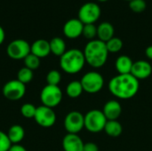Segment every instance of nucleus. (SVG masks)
<instances>
[{"mask_svg":"<svg viewBox=\"0 0 152 151\" xmlns=\"http://www.w3.org/2000/svg\"><path fill=\"white\" fill-rule=\"evenodd\" d=\"M140 88V82L132 74H118L109 83L110 93L118 99L128 100L134 97Z\"/></svg>","mask_w":152,"mask_h":151,"instance_id":"f257e3e1","label":"nucleus"},{"mask_svg":"<svg viewBox=\"0 0 152 151\" xmlns=\"http://www.w3.org/2000/svg\"><path fill=\"white\" fill-rule=\"evenodd\" d=\"M86 62L92 68L100 69L103 67L108 60L109 51L106 44L99 39L89 41L83 51Z\"/></svg>","mask_w":152,"mask_h":151,"instance_id":"f03ea898","label":"nucleus"},{"mask_svg":"<svg viewBox=\"0 0 152 151\" xmlns=\"http://www.w3.org/2000/svg\"><path fill=\"white\" fill-rule=\"evenodd\" d=\"M86 59L83 51L79 49L67 50L60 57V67L67 74L75 75L79 73L85 67Z\"/></svg>","mask_w":152,"mask_h":151,"instance_id":"7ed1b4c3","label":"nucleus"},{"mask_svg":"<svg viewBox=\"0 0 152 151\" xmlns=\"http://www.w3.org/2000/svg\"><path fill=\"white\" fill-rule=\"evenodd\" d=\"M107 121L102 110L92 109L85 115V128L92 133H98L104 131Z\"/></svg>","mask_w":152,"mask_h":151,"instance_id":"20e7f679","label":"nucleus"},{"mask_svg":"<svg viewBox=\"0 0 152 151\" xmlns=\"http://www.w3.org/2000/svg\"><path fill=\"white\" fill-rule=\"evenodd\" d=\"M62 92L58 85H46L40 93V101L42 105L53 109L62 101Z\"/></svg>","mask_w":152,"mask_h":151,"instance_id":"39448f33","label":"nucleus"},{"mask_svg":"<svg viewBox=\"0 0 152 151\" xmlns=\"http://www.w3.org/2000/svg\"><path fill=\"white\" fill-rule=\"evenodd\" d=\"M84 92L94 94L99 93L104 86V77L96 71H89L86 73L81 80Z\"/></svg>","mask_w":152,"mask_h":151,"instance_id":"423d86ee","label":"nucleus"},{"mask_svg":"<svg viewBox=\"0 0 152 151\" xmlns=\"http://www.w3.org/2000/svg\"><path fill=\"white\" fill-rule=\"evenodd\" d=\"M102 13L101 7L94 2L85 3L78 10L77 19L85 24H94Z\"/></svg>","mask_w":152,"mask_h":151,"instance_id":"0eeeda50","label":"nucleus"},{"mask_svg":"<svg viewBox=\"0 0 152 151\" xmlns=\"http://www.w3.org/2000/svg\"><path fill=\"white\" fill-rule=\"evenodd\" d=\"M6 53L12 60H24L30 53V44L24 39H15L9 43Z\"/></svg>","mask_w":152,"mask_h":151,"instance_id":"6e6552de","label":"nucleus"},{"mask_svg":"<svg viewBox=\"0 0 152 151\" xmlns=\"http://www.w3.org/2000/svg\"><path fill=\"white\" fill-rule=\"evenodd\" d=\"M2 93L4 98L9 101H19L22 99L26 93V85L17 79L10 80L4 85Z\"/></svg>","mask_w":152,"mask_h":151,"instance_id":"1a4fd4ad","label":"nucleus"},{"mask_svg":"<svg viewBox=\"0 0 152 151\" xmlns=\"http://www.w3.org/2000/svg\"><path fill=\"white\" fill-rule=\"evenodd\" d=\"M64 128L68 133L77 134L85 128V115L77 110L70 111L65 117Z\"/></svg>","mask_w":152,"mask_h":151,"instance_id":"9d476101","label":"nucleus"},{"mask_svg":"<svg viewBox=\"0 0 152 151\" xmlns=\"http://www.w3.org/2000/svg\"><path fill=\"white\" fill-rule=\"evenodd\" d=\"M34 119L38 125L45 128H49L55 124L56 114L53 109L41 105L37 108Z\"/></svg>","mask_w":152,"mask_h":151,"instance_id":"9b49d317","label":"nucleus"},{"mask_svg":"<svg viewBox=\"0 0 152 151\" xmlns=\"http://www.w3.org/2000/svg\"><path fill=\"white\" fill-rule=\"evenodd\" d=\"M131 74L139 81L147 79L152 74L151 64L144 60H140L133 64Z\"/></svg>","mask_w":152,"mask_h":151,"instance_id":"f8f14e48","label":"nucleus"},{"mask_svg":"<svg viewBox=\"0 0 152 151\" xmlns=\"http://www.w3.org/2000/svg\"><path fill=\"white\" fill-rule=\"evenodd\" d=\"M84 24L78 19H70L63 26V34L69 39H76L82 36Z\"/></svg>","mask_w":152,"mask_h":151,"instance_id":"ddd939ff","label":"nucleus"},{"mask_svg":"<svg viewBox=\"0 0 152 151\" xmlns=\"http://www.w3.org/2000/svg\"><path fill=\"white\" fill-rule=\"evenodd\" d=\"M84 142L78 134L67 133L62 139V148L64 151H83Z\"/></svg>","mask_w":152,"mask_h":151,"instance_id":"4468645a","label":"nucleus"},{"mask_svg":"<svg viewBox=\"0 0 152 151\" xmlns=\"http://www.w3.org/2000/svg\"><path fill=\"white\" fill-rule=\"evenodd\" d=\"M102 112L107 120H118L122 113V106L117 100H110L104 104Z\"/></svg>","mask_w":152,"mask_h":151,"instance_id":"2eb2a0df","label":"nucleus"},{"mask_svg":"<svg viewBox=\"0 0 152 151\" xmlns=\"http://www.w3.org/2000/svg\"><path fill=\"white\" fill-rule=\"evenodd\" d=\"M30 53L39 59L45 58L51 53L49 41L45 39H37L30 44Z\"/></svg>","mask_w":152,"mask_h":151,"instance_id":"dca6fc26","label":"nucleus"},{"mask_svg":"<svg viewBox=\"0 0 152 151\" xmlns=\"http://www.w3.org/2000/svg\"><path fill=\"white\" fill-rule=\"evenodd\" d=\"M114 27L111 23L104 21L97 26V36L98 39L106 43L112 37H114Z\"/></svg>","mask_w":152,"mask_h":151,"instance_id":"f3484780","label":"nucleus"},{"mask_svg":"<svg viewBox=\"0 0 152 151\" xmlns=\"http://www.w3.org/2000/svg\"><path fill=\"white\" fill-rule=\"evenodd\" d=\"M134 61L127 55H120L115 62V68L118 74H131Z\"/></svg>","mask_w":152,"mask_h":151,"instance_id":"a211bd4d","label":"nucleus"},{"mask_svg":"<svg viewBox=\"0 0 152 151\" xmlns=\"http://www.w3.org/2000/svg\"><path fill=\"white\" fill-rule=\"evenodd\" d=\"M7 135L12 144H19L24 139L25 131L21 125H13L9 128Z\"/></svg>","mask_w":152,"mask_h":151,"instance_id":"6ab92c4d","label":"nucleus"},{"mask_svg":"<svg viewBox=\"0 0 152 151\" xmlns=\"http://www.w3.org/2000/svg\"><path fill=\"white\" fill-rule=\"evenodd\" d=\"M106 134L112 138L119 137L123 133V126L118 120H108L104 127Z\"/></svg>","mask_w":152,"mask_h":151,"instance_id":"aec40b11","label":"nucleus"},{"mask_svg":"<svg viewBox=\"0 0 152 151\" xmlns=\"http://www.w3.org/2000/svg\"><path fill=\"white\" fill-rule=\"evenodd\" d=\"M50 49L51 53L54 54L55 56L61 57L67 50H66V43L65 41L59 36L53 37L50 40Z\"/></svg>","mask_w":152,"mask_h":151,"instance_id":"412c9836","label":"nucleus"},{"mask_svg":"<svg viewBox=\"0 0 152 151\" xmlns=\"http://www.w3.org/2000/svg\"><path fill=\"white\" fill-rule=\"evenodd\" d=\"M83 92H84V89H83V86L81 85V82L77 81V80L71 81L70 83L68 84V85L66 87L67 95L72 99L78 98L79 96H81Z\"/></svg>","mask_w":152,"mask_h":151,"instance_id":"4be33fe9","label":"nucleus"},{"mask_svg":"<svg viewBox=\"0 0 152 151\" xmlns=\"http://www.w3.org/2000/svg\"><path fill=\"white\" fill-rule=\"evenodd\" d=\"M33 77H34L33 70H31L26 67H23L20 69H19V71L17 73V80L21 82L24 85L30 83L32 81Z\"/></svg>","mask_w":152,"mask_h":151,"instance_id":"5701e85b","label":"nucleus"},{"mask_svg":"<svg viewBox=\"0 0 152 151\" xmlns=\"http://www.w3.org/2000/svg\"><path fill=\"white\" fill-rule=\"evenodd\" d=\"M105 44H106L107 49L110 53H117L120 52L122 50L123 44H124L123 41L119 37H116V36L112 37Z\"/></svg>","mask_w":152,"mask_h":151,"instance_id":"b1692460","label":"nucleus"},{"mask_svg":"<svg viewBox=\"0 0 152 151\" xmlns=\"http://www.w3.org/2000/svg\"><path fill=\"white\" fill-rule=\"evenodd\" d=\"M24 61V67L31 69V70H36L37 69L39 68L40 66V59L38 57H37L36 55L32 54L31 53L23 60Z\"/></svg>","mask_w":152,"mask_h":151,"instance_id":"393cba45","label":"nucleus"},{"mask_svg":"<svg viewBox=\"0 0 152 151\" xmlns=\"http://www.w3.org/2000/svg\"><path fill=\"white\" fill-rule=\"evenodd\" d=\"M61 80V74L59 70L52 69L46 75V83L50 85H59Z\"/></svg>","mask_w":152,"mask_h":151,"instance_id":"a878e982","label":"nucleus"},{"mask_svg":"<svg viewBox=\"0 0 152 151\" xmlns=\"http://www.w3.org/2000/svg\"><path fill=\"white\" fill-rule=\"evenodd\" d=\"M82 36L89 41L94 40L95 36H97V27L94 24H85Z\"/></svg>","mask_w":152,"mask_h":151,"instance_id":"bb28decb","label":"nucleus"},{"mask_svg":"<svg viewBox=\"0 0 152 151\" xmlns=\"http://www.w3.org/2000/svg\"><path fill=\"white\" fill-rule=\"evenodd\" d=\"M37 108L32 103H24L20 108V113L25 118H34Z\"/></svg>","mask_w":152,"mask_h":151,"instance_id":"cd10ccee","label":"nucleus"},{"mask_svg":"<svg viewBox=\"0 0 152 151\" xmlns=\"http://www.w3.org/2000/svg\"><path fill=\"white\" fill-rule=\"evenodd\" d=\"M129 7L134 12L141 13L146 9L147 4L145 0H132L129 2Z\"/></svg>","mask_w":152,"mask_h":151,"instance_id":"c85d7f7f","label":"nucleus"},{"mask_svg":"<svg viewBox=\"0 0 152 151\" xmlns=\"http://www.w3.org/2000/svg\"><path fill=\"white\" fill-rule=\"evenodd\" d=\"M12 145L7 133L0 131V151H8Z\"/></svg>","mask_w":152,"mask_h":151,"instance_id":"c756f323","label":"nucleus"},{"mask_svg":"<svg viewBox=\"0 0 152 151\" xmlns=\"http://www.w3.org/2000/svg\"><path fill=\"white\" fill-rule=\"evenodd\" d=\"M83 151H99V148L94 142H86L84 145Z\"/></svg>","mask_w":152,"mask_h":151,"instance_id":"7c9ffc66","label":"nucleus"},{"mask_svg":"<svg viewBox=\"0 0 152 151\" xmlns=\"http://www.w3.org/2000/svg\"><path fill=\"white\" fill-rule=\"evenodd\" d=\"M8 151H27V150L20 144H12Z\"/></svg>","mask_w":152,"mask_h":151,"instance_id":"2f4dec72","label":"nucleus"},{"mask_svg":"<svg viewBox=\"0 0 152 151\" xmlns=\"http://www.w3.org/2000/svg\"><path fill=\"white\" fill-rule=\"evenodd\" d=\"M145 54L147 56V58L149 60H151L152 61V45H150L146 48L145 50Z\"/></svg>","mask_w":152,"mask_h":151,"instance_id":"473e14b6","label":"nucleus"},{"mask_svg":"<svg viewBox=\"0 0 152 151\" xmlns=\"http://www.w3.org/2000/svg\"><path fill=\"white\" fill-rule=\"evenodd\" d=\"M4 38H5V32L2 28V26H0V45L4 43Z\"/></svg>","mask_w":152,"mask_h":151,"instance_id":"72a5a7b5","label":"nucleus"},{"mask_svg":"<svg viewBox=\"0 0 152 151\" xmlns=\"http://www.w3.org/2000/svg\"><path fill=\"white\" fill-rule=\"evenodd\" d=\"M98 1H100V2H106V1H108V0H98Z\"/></svg>","mask_w":152,"mask_h":151,"instance_id":"f704fd0d","label":"nucleus"},{"mask_svg":"<svg viewBox=\"0 0 152 151\" xmlns=\"http://www.w3.org/2000/svg\"><path fill=\"white\" fill-rule=\"evenodd\" d=\"M126 1H128V2H130V1H132V0H126Z\"/></svg>","mask_w":152,"mask_h":151,"instance_id":"c9c22d12","label":"nucleus"}]
</instances>
